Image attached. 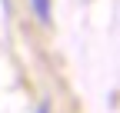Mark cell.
<instances>
[{"label": "cell", "instance_id": "cell-2", "mask_svg": "<svg viewBox=\"0 0 120 113\" xmlns=\"http://www.w3.org/2000/svg\"><path fill=\"white\" fill-rule=\"evenodd\" d=\"M37 113H50V103H40V106H37Z\"/></svg>", "mask_w": 120, "mask_h": 113}, {"label": "cell", "instance_id": "cell-1", "mask_svg": "<svg viewBox=\"0 0 120 113\" xmlns=\"http://www.w3.org/2000/svg\"><path fill=\"white\" fill-rule=\"evenodd\" d=\"M30 7H34V13H37L40 23H50V20H53V13H50V0H30Z\"/></svg>", "mask_w": 120, "mask_h": 113}, {"label": "cell", "instance_id": "cell-3", "mask_svg": "<svg viewBox=\"0 0 120 113\" xmlns=\"http://www.w3.org/2000/svg\"><path fill=\"white\" fill-rule=\"evenodd\" d=\"M0 4H4V13L10 17V0H0Z\"/></svg>", "mask_w": 120, "mask_h": 113}]
</instances>
